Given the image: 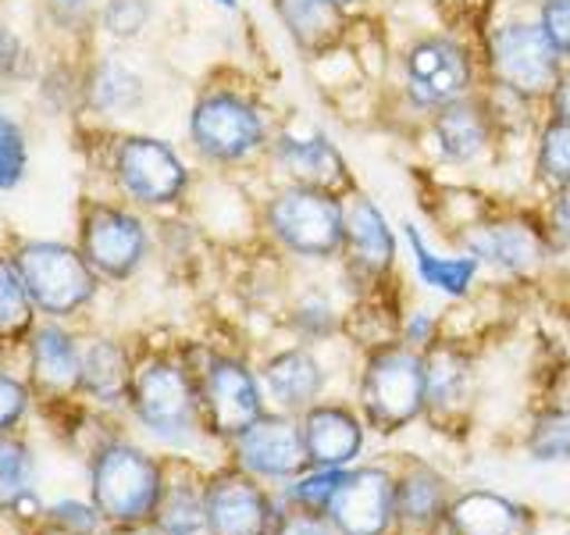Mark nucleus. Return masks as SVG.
<instances>
[{
	"label": "nucleus",
	"mask_w": 570,
	"mask_h": 535,
	"mask_svg": "<svg viewBox=\"0 0 570 535\" xmlns=\"http://www.w3.org/2000/svg\"><path fill=\"white\" fill-rule=\"evenodd\" d=\"M129 407L136 421L147 428L154 439L175 446V450H183V446L207 436L196 371L171 353H157V357H147L142 364H136Z\"/></svg>",
	"instance_id": "nucleus-2"
},
{
	"label": "nucleus",
	"mask_w": 570,
	"mask_h": 535,
	"mask_svg": "<svg viewBox=\"0 0 570 535\" xmlns=\"http://www.w3.org/2000/svg\"><path fill=\"white\" fill-rule=\"evenodd\" d=\"M460 246L489 272L528 282L549 272L552 228L549 222H534L528 214H492L463 232Z\"/></svg>",
	"instance_id": "nucleus-8"
},
{
	"label": "nucleus",
	"mask_w": 570,
	"mask_h": 535,
	"mask_svg": "<svg viewBox=\"0 0 570 535\" xmlns=\"http://www.w3.org/2000/svg\"><path fill=\"white\" fill-rule=\"evenodd\" d=\"M356 410L364 415L371 432L382 439L417 425L428 410L424 353L410 350L400 339L364 350V364L356 374Z\"/></svg>",
	"instance_id": "nucleus-1"
},
{
	"label": "nucleus",
	"mask_w": 570,
	"mask_h": 535,
	"mask_svg": "<svg viewBox=\"0 0 570 535\" xmlns=\"http://www.w3.org/2000/svg\"><path fill=\"white\" fill-rule=\"evenodd\" d=\"M18 61V43H14V36L8 29H0V79L11 76V68Z\"/></svg>",
	"instance_id": "nucleus-45"
},
{
	"label": "nucleus",
	"mask_w": 570,
	"mask_h": 535,
	"mask_svg": "<svg viewBox=\"0 0 570 535\" xmlns=\"http://www.w3.org/2000/svg\"><path fill=\"white\" fill-rule=\"evenodd\" d=\"M343 471H335V468H303L296 478H289L275 493H278V499L285 507L311 510V514H328L332 496L338 489V481H343Z\"/></svg>",
	"instance_id": "nucleus-34"
},
{
	"label": "nucleus",
	"mask_w": 570,
	"mask_h": 535,
	"mask_svg": "<svg viewBox=\"0 0 570 535\" xmlns=\"http://www.w3.org/2000/svg\"><path fill=\"white\" fill-rule=\"evenodd\" d=\"M403 240L410 250V264H414V275L421 279L424 290H432L445 300H468L478 285V275L485 268L478 264V257H471L468 250L460 254H439V250L428 246V240L421 236V228L414 222H403Z\"/></svg>",
	"instance_id": "nucleus-24"
},
{
	"label": "nucleus",
	"mask_w": 570,
	"mask_h": 535,
	"mask_svg": "<svg viewBox=\"0 0 570 535\" xmlns=\"http://www.w3.org/2000/svg\"><path fill=\"white\" fill-rule=\"evenodd\" d=\"M132 371H136V364L129 361V353H125L121 343H115V339H94L89 347H82L79 389L89 400H97L104 407L129 403Z\"/></svg>",
	"instance_id": "nucleus-28"
},
{
	"label": "nucleus",
	"mask_w": 570,
	"mask_h": 535,
	"mask_svg": "<svg viewBox=\"0 0 570 535\" xmlns=\"http://www.w3.org/2000/svg\"><path fill=\"white\" fill-rule=\"evenodd\" d=\"M214 4H222V8H236L239 0H214Z\"/></svg>",
	"instance_id": "nucleus-49"
},
{
	"label": "nucleus",
	"mask_w": 570,
	"mask_h": 535,
	"mask_svg": "<svg viewBox=\"0 0 570 535\" xmlns=\"http://www.w3.org/2000/svg\"><path fill=\"white\" fill-rule=\"evenodd\" d=\"M442 335V314L439 311H428V308H414V311H403L400 314V343H406L410 350H421L428 353Z\"/></svg>",
	"instance_id": "nucleus-38"
},
{
	"label": "nucleus",
	"mask_w": 570,
	"mask_h": 535,
	"mask_svg": "<svg viewBox=\"0 0 570 535\" xmlns=\"http://www.w3.org/2000/svg\"><path fill=\"white\" fill-rule=\"evenodd\" d=\"M396 475V535H445L456 499L453 478L421 454L389 460Z\"/></svg>",
	"instance_id": "nucleus-15"
},
{
	"label": "nucleus",
	"mask_w": 570,
	"mask_h": 535,
	"mask_svg": "<svg viewBox=\"0 0 570 535\" xmlns=\"http://www.w3.org/2000/svg\"><path fill=\"white\" fill-rule=\"evenodd\" d=\"M232 464L239 471L254 475L264 486H285L289 478H296L303 468H311L307 446H303V428L296 415L267 407L264 415L243 428V432L228 442Z\"/></svg>",
	"instance_id": "nucleus-11"
},
{
	"label": "nucleus",
	"mask_w": 570,
	"mask_h": 535,
	"mask_svg": "<svg viewBox=\"0 0 570 535\" xmlns=\"http://www.w3.org/2000/svg\"><path fill=\"white\" fill-rule=\"evenodd\" d=\"M549 47L570 61V0H539V14H534Z\"/></svg>",
	"instance_id": "nucleus-39"
},
{
	"label": "nucleus",
	"mask_w": 570,
	"mask_h": 535,
	"mask_svg": "<svg viewBox=\"0 0 570 535\" xmlns=\"http://www.w3.org/2000/svg\"><path fill=\"white\" fill-rule=\"evenodd\" d=\"M549 118H563L570 121V61L563 65V76L557 82V89H552V97H549Z\"/></svg>",
	"instance_id": "nucleus-44"
},
{
	"label": "nucleus",
	"mask_w": 570,
	"mask_h": 535,
	"mask_svg": "<svg viewBox=\"0 0 570 535\" xmlns=\"http://www.w3.org/2000/svg\"><path fill=\"white\" fill-rule=\"evenodd\" d=\"M32 382L47 392H71L82 382V350L61 325H43L29 335Z\"/></svg>",
	"instance_id": "nucleus-27"
},
{
	"label": "nucleus",
	"mask_w": 570,
	"mask_h": 535,
	"mask_svg": "<svg viewBox=\"0 0 570 535\" xmlns=\"http://www.w3.org/2000/svg\"><path fill=\"white\" fill-rule=\"evenodd\" d=\"M150 14H154L150 0H107L100 22L115 40H136L150 26Z\"/></svg>",
	"instance_id": "nucleus-37"
},
{
	"label": "nucleus",
	"mask_w": 570,
	"mask_h": 535,
	"mask_svg": "<svg viewBox=\"0 0 570 535\" xmlns=\"http://www.w3.org/2000/svg\"><path fill=\"white\" fill-rule=\"evenodd\" d=\"M534 178L549 189H557L570 178V121H542L539 136H534Z\"/></svg>",
	"instance_id": "nucleus-33"
},
{
	"label": "nucleus",
	"mask_w": 570,
	"mask_h": 535,
	"mask_svg": "<svg viewBox=\"0 0 570 535\" xmlns=\"http://www.w3.org/2000/svg\"><path fill=\"white\" fill-rule=\"evenodd\" d=\"M165 493V464L136 442L111 439L89 460V504L104 525H147Z\"/></svg>",
	"instance_id": "nucleus-3"
},
{
	"label": "nucleus",
	"mask_w": 570,
	"mask_h": 535,
	"mask_svg": "<svg viewBox=\"0 0 570 535\" xmlns=\"http://www.w3.org/2000/svg\"><path fill=\"white\" fill-rule=\"evenodd\" d=\"M282 499L272 486L239 471L236 464L207 475V532L204 535H272Z\"/></svg>",
	"instance_id": "nucleus-12"
},
{
	"label": "nucleus",
	"mask_w": 570,
	"mask_h": 535,
	"mask_svg": "<svg viewBox=\"0 0 570 535\" xmlns=\"http://www.w3.org/2000/svg\"><path fill=\"white\" fill-rule=\"evenodd\" d=\"M563 361L570 368V325H567V335H563Z\"/></svg>",
	"instance_id": "nucleus-47"
},
{
	"label": "nucleus",
	"mask_w": 570,
	"mask_h": 535,
	"mask_svg": "<svg viewBox=\"0 0 570 535\" xmlns=\"http://www.w3.org/2000/svg\"><path fill=\"white\" fill-rule=\"evenodd\" d=\"M264 225L285 254L311 264L343 257L346 240V196L285 183L264 207Z\"/></svg>",
	"instance_id": "nucleus-5"
},
{
	"label": "nucleus",
	"mask_w": 570,
	"mask_h": 535,
	"mask_svg": "<svg viewBox=\"0 0 570 535\" xmlns=\"http://www.w3.org/2000/svg\"><path fill=\"white\" fill-rule=\"evenodd\" d=\"M400 257V240L392 232L382 207L364 193L346 196V240H343V268L346 279L361 290H379L389 282Z\"/></svg>",
	"instance_id": "nucleus-16"
},
{
	"label": "nucleus",
	"mask_w": 570,
	"mask_h": 535,
	"mask_svg": "<svg viewBox=\"0 0 570 535\" xmlns=\"http://www.w3.org/2000/svg\"><path fill=\"white\" fill-rule=\"evenodd\" d=\"M299 428H303V446H307L311 468H335V471L353 468L364 457V446L371 436L356 403L328 400V397L314 403L311 410H303Z\"/></svg>",
	"instance_id": "nucleus-20"
},
{
	"label": "nucleus",
	"mask_w": 570,
	"mask_h": 535,
	"mask_svg": "<svg viewBox=\"0 0 570 535\" xmlns=\"http://www.w3.org/2000/svg\"><path fill=\"white\" fill-rule=\"evenodd\" d=\"M29 300L50 318H71L97 293V272L82 250L65 243H26L11 257Z\"/></svg>",
	"instance_id": "nucleus-9"
},
{
	"label": "nucleus",
	"mask_w": 570,
	"mask_h": 535,
	"mask_svg": "<svg viewBox=\"0 0 570 535\" xmlns=\"http://www.w3.org/2000/svg\"><path fill=\"white\" fill-rule=\"evenodd\" d=\"M549 222L570 228V178L560 183L557 189H549Z\"/></svg>",
	"instance_id": "nucleus-43"
},
{
	"label": "nucleus",
	"mask_w": 570,
	"mask_h": 535,
	"mask_svg": "<svg viewBox=\"0 0 570 535\" xmlns=\"http://www.w3.org/2000/svg\"><path fill=\"white\" fill-rule=\"evenodd\" d=\"M272 535H343L328 514H311V510H296V507H285L278 514V525Z\"/></svg>",
	"instance_id": "nucleus-42"
},
{
	"label": "nucleus",
	"mask_w": 570,
	"mask_h": 535,
	"mask_svg": "<svg viewBox=\"0 0 570 535\" xmlns=\"http://www.w3.org/2000/svg\"><path fill=\"white\" fill-rule=\"evenodd\" d=\"M32 308L14 261L0 257V339H22L32 329Z\"/></svg>",
	"instance_id": "nucleus-35"
},
{
	"label": "nucleus",
	"mask_w": 570,
	"mask_h": 535,
	"mask_svg": "<svg viewBox=\"0 0 570 535\" xmlns=\"http://www.w3.org/2000/svg\"><path fill=\"white\" fill-rule=\"evenodd\" d=\"M521 446L531 464H570V368L567 382L534 410Z\"/></svg>",
	"instance_id": "nucleus-29"
},
{
	"label": "nucleus",
	"mask_w": 570,
	"mask_h": 535,
	"mask_svg": "<svg viewBox=\"0 0 570 535\" xmlns=\"http://www.w3.org/2000/svg\"><path fill=\"white\" fill-rule=\"evenodd\" d=\"M65 4H79V0H65Z\"/></svg>",
	"instance_id": "nucleus-50"
},
{
	"label": "nucleus",
	"mask_w": 570,
	"mask_h": 535,
	"mask_svg": "<svg viewBox=\"0 0 570 535\" xmlns=\"http://www.w3.org/2000/svg\"><path fill=\"white\" fill-rule=\"evenodd\" d=\"M26 410H29L26 382H18L8 371H0V436L11 432V428L26 418Z\"/></svg>",
	"instance_id": "nucleus-41"
},
{
	"label": "nucleus",
	"mask_w": 570,
	"mask_h": 535,
	"mask_svg": "<svg viewBox=\"0 0 570 535\" xmlns=\"http://www.w3.org/2000/svg\"><path fill=\"white\" fill-rule=\"evenodd\" d=\"M26 504H36L32 493V450L11 432L0 436V510L22 514Z\"/></svg>",
	"instance_id": "nucleus-32"
},
{
	"label": "nucleus",
	"mask_w": 570,
	"mask_h": 535,
	"mask_svg": "<svg viewBox=\"0 0 570 535\" xmlns=\"http://www.w3.org/2000/svg\"><path fill=\"white\" fill-rule=\"evenodd\" d=\"M332 4H338V8H343V11H350V8H356V4H361V0H332Z\"/></svg>",
	"instance_id": "nucleus-48"
},
{
	"label": "nucleus",
	"mask_w": 570,
	"mask_h": 535,
	"mask_svg": "<svg viewBox=\"0 0 570 535\" xmlns=\"http://www.w3.org/2000/svg\"><path fill=\"white\" fill-rule=\"evenodd\" d=\"M50 522L58 532H68V535H100V525L104 517L94 504H82V499H65L50 510Z\"/></svg>",
	"instance_id": "nucleus-40"
},
{
	"label": "nucleus",
	"mask_w": 570,
	"mask_h": 535,
	"mask_svg": "<svg viewBox=\"0 0 570 535\" xmlns=\"http://www.w3.org/2000/svg\"><path fill=\"white\" fill-rule=\"evenodd\" d=\"M275 11L289 40L307 58H321V54L338 47L350 29V11L332 4V0H275Z\"/></svg>",
	"instance_id": "nucleus-26"
},
{
	"label": "nucleus",
	"mask_w": 570,
	"mask_h": 535,
	"mask_svg": "<svg viewBox=\"0 0 570 535\" xmlns=\"http://www.w3.org/2000/svg\"><path fill=\"white\" fill-rule=\"evenodd\" d=\"M406 104L421 115L463 100L478 86V58L453 36H421L400 58Z\"/></svg>",
	"instance_id": "nucleus-7"
},
{
	"label": "nucleus",
	"mask_w": 570,
	"mask_h": 535,
	"mask_svg": "<svg viewBox=\"0 0 570 535\" xmlns=\"http://www.w3.org/2000/svg\"><path fill=\"white\" fill-rule=\"evenodd\" d=\"M257 374H261L267 407L285 410V415H296V418L303 410H311L314 403L325 400V392H328V368L317 357V350L307 343L275 350L257 368Z\"/></svg>",
	"instance_id": "nucleus-21"
},
{
	"label": "nucleus",
	"mask_w": 570,
	"mask_h": 535,
	"mask_svg": "<svg viewBox=\"0 0 570 535\" xmlns=\"http://www.w3.org/2000/svg\"><path fill=\"white\" fill-rule=\"evenodd\" d=\"M328 517L343 535H396V475H392V464L356 460L353 468H346L332 496Z\"/></svg>",
	"instance_id": "nucleus-13"
},
{
	"label": "nucleus",
	"mask_w": 570,
	"mask_h": 535,
	"mask_svg": "<svg viewBox=\"0 0 570 535\" xmlns=\"http://www.w3.org/2000/svg\"><path fill=\"white\" fill-rule=\"evenodd\" d=\"M196 382H200L204 428L222 442H232L267 410L261 374L236 353H210L196 371Z\"/></svg>",
	"instance_id": "nucleus-10"
},
{
	"label": "nucleus",
	"mask_w": 570,
	"mask_h": 535,
	"mask_svg": "<svg viewBox=\"0 0 570 535\" xmlns=\"http://www.w3.org/2000/svg\"><path fill=\"white\" fill-rule=\"evenodd\" d=\"M160 535H204L207 532V475L189 464H165V493L150 522Z\"/></svg>",
	"instance_id": "nucleus-25"
},
{
	"label": "nucleus",
	"mask_w": 570,
	"mask_h": 535,
	"mask_svg": "<svg viewBox=\"0 0 570 535\" xmlns=\"http://www.w3.org/2000/svg\"><path fill=\"white\" fill-rule=\"evenodd\" d=\"M115 175L125 196L142 207H168L183 201L189 186L186 160L178 157L171 143L157 136H129L115 150Z\"/></svg>",
	"instance_id": "nucleus-14"
},
{
	"label": "nucleus",
	"mask_w": 570,
	"mask_h": 535,
	"mask_svg": "<svg viewBox=\"0 0 570 535\" xmlns=\"http://www.w3.org/2000/svg\"><path fill=\"white\" fill-rule=\"evenodd\" d=\"M481 65H485L489 86L499 97L534 107L549 104L567 61L549 47L539 22L510 18V22H499L489 29Z\"/></svg>",
	"instance_id": "nucleus-4"
},
{
	"label": "nucleus",
	"mask_w": 570,
	"mask_h": 535,
	"mask_svg": "<svg viewBox=\"0 0 570 535\" xmlns=\"http://www.w3.org/2000/svg\"><path fill=\"white\" fill-rule=\"evenodd\" d=\"M189 139L196 154L214 165H243L272 147L267 115L239 89H210L196 100L189 115Z\"/></svg>",
	"instance_id": "nucleus-6"
},
{
	"label": "nucleus",
	"mask_w": 570,
	"mask_h": 535,
	"mask_svg": "<svg viewBox=\"0 0 570 535\" xmlns=\"http://www.w3.org/2000/svg\"><path fill=\"white\" fill-rule=\"evenodd\" d=\"M289 329L299 343H328V339L343 335L346 332V314L335 308V300L325 290H311V293H299L289 308Z\"/></svg>",
	"instance_id": "nucleus-30"
},
{
	"label": "nucleus",
	"mask_w": 570,
	"mask_h": 535,
	"mask_svg": "<svg viewBox=\"0 0 570 535\" xmlns=\"http://www.w3.org/2000/svg\"><path fill=\"white\" fill-rule=\"evenodd\" d=\"M539 532V510L521 504L499 489H460L445 535H534Z\"/></svg>",
	"instance_id": "nucleus-23"
},
{
	"label": "nucleus",
	"mask_w": 570,
	"mask_h": 535,
	"mask_svg": "<svg viewBox=\"0 0 570 535\" xmlns=\"http://www.w3.org/2000/svg\"><path fill=\"white\" fill-rule=\"evenodd\" d=\"M272 160L278 165V172H285V178L296 186H314V189H328L338 196L353 193V175L343 150L328 139V133H282L272 143Z\"/></svg>",
	"instance_id": "nucleus-22"
},
{
	"label": "nucleus",
	"mask_w": 570,
	"mask_h": 535,
	"mask_svg": "<svg viewBox=\"0 0 570 535\" xmlns=\"http://www.w3.org/2000/svg\"><path fill=\"white\" fill-rule=\"evenodd\" d=\"M495 129H499L495 104L481 94L445 104L424 121L432 154L442 165H456V168H468L474 160L485 157L495 143Z\"/></svg>",
	"instance_id": "nucleus-17"
},
{
	"label": "nucleus",
	"mask_w": 570,
	"mask_h": 535,
	"mask_svg": "<svg viewBox=\"0 0 570 535\" xmlns=\"http://www.w3.org/2000/svg\"><path fill=\"white\" fill-rule=\"evenodd\" d=\"M142 100V79L129 65L104 61L94 76H89V104L104 115H129Z\"/></svg>",
	"instance_id": "nucleus-31"
},
{
	"label": "nucleus",
	"mask_w": 570,
	"mask_h": 535,
	"mask_svg": "<svg viewBox=\"0 0 570 535\" xmlns=\"http://www.w3.org/2000/svg\"><path fill=\"white\" fill-rule=\"evenodd\" d=\"M424 374H428L424 418L435 428H442V432L468 425L478 400V371L471 350L456 343V339H439L424 353Z\"/></svg>",
	"instance_id": "nucleus-18"
},
{
	"label": "nucleus",
	"mask_w": 570,
	"mask_h": 535,
	"mask_svg": "<svg viewBox=\"0 0 570 535\" xmlns=\"http://www.w3.org/2000/svg\"><path fill=\"white\" fill-rule=\"evenodd\" d=\"M147 228L132 211L97 204L82 218V257L104 279H129L147 257Z\"/></svg>",
	"instance_id": "nucleus-19"
},
{
	"label": "nucleus",
	"mask_w": 570,
	"mask_h": 535,
	"mask_svg": "<svg viewBox=\"0 0 570 535\" xmlns=\"http://www.w3.org/2000/svg\"><path fill=\"white\" fill-rule=\"evenodd\" d=\"M29 168L26 129L11 115L0 111V189H14Z\"/></svg>",
	"instance_id": "nucleus-36"
},
{
	"label": "nucleus",
	"mask_w": 570,
	"mask_h": 535,
	"mask_svg": "<svg viewBox=\"0 0 570 535\" xmlns=\"http://www.w3.org/2000/svg\"><path fill=\"white\" fill-rule=\"evenodd\" d=\"M53 535H68V532H53Z\"/></svg>",
	"instance_id": "nucleus-51"
},
{
	"label": "nucleus",
	"mask_w": 570,
	"mask_h": 535,
	"mask_svg": "<svg viewBox=\"0 0 570 535\" xmlns=\"http://www.w3.org/2000/svg\"><path fill=\"white\" fill-rule=\"evenodd\" d=\"M107 535H160V532L147 522V525H115Z\"/></svg>",
	"instance_id": "nucleus-46"
},
{
	"label": "nucleus",
	"mask_w": 570,
	"mask_h": 535,
	"mask_svg": "<svg viewBox=\"0 0 570 535\" xmlns=\"http://www.w3.org/2000/svg\"><path fill=\"white\" fill-rule=\"evenodd\" d=\"M563 535H570V528H567V532H563Z\"/></svg>",
	"instance_id": "nucleus-52"
}]
</instances>
